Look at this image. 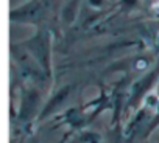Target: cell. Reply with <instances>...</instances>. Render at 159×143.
I'll use <instances>...</instances> for the list:
<instances>
[]
</instances>
